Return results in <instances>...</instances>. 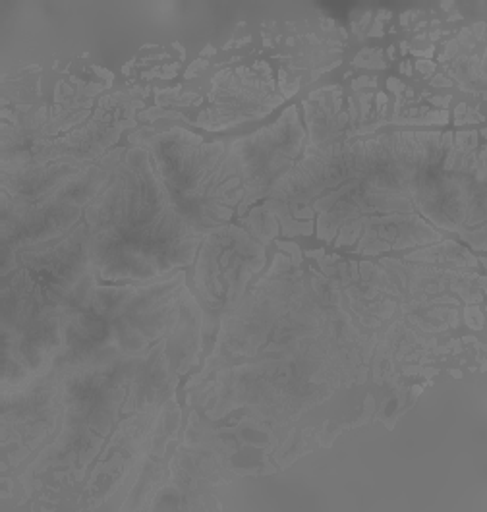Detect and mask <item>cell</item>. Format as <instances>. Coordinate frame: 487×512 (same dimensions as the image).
<instances>
[{
    "label": "cell",
    "mask_w": 487,
    "mask_h": 512,
    "mask_svg": "<svg viewBox=\"0 0 487 512\" xmlns=\"http://www.w3.org/2000/svg\"><path fill=\"white\" fill-rule=\"evenodd\" d=\"M105 196L87 242L89 267L103 279H149L190 261L196 230L145 155L140 165L130 157Z\"/></svg>",
    "instance_id": "obj_1"
},
{
    "label": "cell",
    "mask_w": 487,
    "mask_h": 512,
    "mask_svg": "<svg viewBox=\"0 0 487 512\" xmlns=\"http://www.w3.org/2000/svg\"><path fill=\"white\" fill-rule=\"evenodd\" d=\"M285 122L287 114L279 124L273 126V130L269 128L267 132H259L261 136L258 138L242 142L246 149L236 161L242 165L250 196H256V192L259 194L269 182H275L277 174L285 171L290 159L298 153V143L304 134L300 130L287 134V130H283Z\"/></svg>",
    "instance_id": "obj_2"
}]
</instances>
